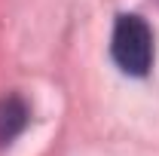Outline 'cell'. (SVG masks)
Here are the masks:
<instances>
[{
    "instance_id": "cell-2",
    "label": "cell",
    "mask_w": 159,
    "mask_h": 156,
    "mask_svg": "<svg viewBox=\"0 0 159 156\" xmlns=\"http://www.w3.org/2000/svg\"><path fill=\"white\" fill-rule=\"evenodd\" d=\"M28 104L19 95L0 98V147H6L12 138H19L28 126Z\"/></svg>"
},
{
    "instance_id": "cell-1",
    "label": "cell",
    "mask_w": 159,
    "mask_h": 156,
    "mask_svg": "<svg viewBox=\"0 0 159 156\" xmlns=\"http://www.w3.org/2000/svg\"><path fill=\"white\" fill-rule=\"evenodd\" d=\"M110 55L122 74L144 77L153 64V31L141 16H119L110 37Z\"/></svg>"
}]
</instances>
